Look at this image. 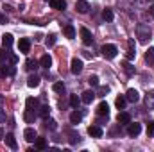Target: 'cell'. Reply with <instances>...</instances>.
I'll list each match as a JSON object with an SVG mask.
<instances>
[{
	"mask_svg": "<svg viewBox=\"0 0 154 152\" xmlns=\"http://www.w3.org/2000/svg\"><path fill=\"white\" fill-rule=\"evenodd\" d=\"M39 75H36V74H31L29 75V79H27V86L29 88H36V86H39Z\"/></svg>",
	"mask_w": 154,
	"mask_h": 152,
	"instance_id": "ffe728a7",
	"label": "cell"
},
{
	"mask_svg": "<svg viewBox=\"0 0 154 152\" xmlns=\"http://www.w3.org/2000/svg\"><path fill=\"white\" fill-rule=\"evenodd\" d=\"M23 138L31 143V141H36V138H38V134H36V131L32 129V127H27L25 131H23Z\"/></svg>",
	"mask_w": 154,
	"mask_h": 152,
	"instance_id": "30bf717a",
	"label": "cell"
},
{
	"mask_svg": "<svg viewBox=\"0 0 154 152\" xmlns=\"http://www.w3.org/2000/svg\"><path fill=\"white\" fill-rule=\"evenodd\" d=\"M147 2H154V0H147Z\"/></svg>",
	"mask_w": 154,
	"mask_h": 152,
	"instance_id": "bcb514c9",
	"label": "cell"
},
{
	"mask_svg": "<svg viewBox=\"0 0 154 152\" xmlns=\"http://www.w3.org/2000/svg\"><path fill=\"white\" fill-rule=\"evenodd\" d=\"M16 65L18 63V57L11 52H7L5 48H0V65Z\"/></svg>",
	"mask_w": 154,
	"mask_h": 152,
	"instance_id": "7a4b0ae2",
	"label": "cell"
},
{
	"mask_svg": "<svg viewBox=\"0 0 154 152\" xmlns=\"http://www.w3.org/2000/svg\"><path fill=\"white\" fill-rule=\"evenodd\" d=\"M100 52H102V56H104L106 59H113V57H116V54H118V48H116L115 45L108 43V45H104V47L100 48Z\"/></svg>",
	"mask_w": 154,
	"mask_h": 152,
	"instance_id": "3957f363",
	"label": "cell"
},
{
	"mask_svg": "<svg viewBox=\"0 0 154 152\" xmlns=\"http://www.w3.org/2000/svg\"><path fill=\"white\" fill-rule=\"evenodd\" d=\"M0 23H2V25H5V23H7V16H5L4 13H0Z\"/></svg>",
	"mask_w": 154,
	"mask_h": 152,
	"instance_id": "60d3db41",
	"label": "cell"
},
{
	"mask_svg": "<svg viewBox=\"0 0 154 152\" xmlns=\"http://www.w3.org/2000/svg\"><path fill=\"white\" fill-rule=\"evenodd\" d=\"M25 68H27L29 72H34V70H38V63H36L34 59H27V61H25Z\"/></svg>",
	"mask_w": 154,
	"mask_h": 152,
	"instance_id": "4316f807",
	"label": "cell"
},
{
	"mask_svg": "<svg viewBox=\"0 0 154 152\" xmlns=\"http://www.w3.org/2000/svg\"><path fill=\"white\" fill-rule=\"evenodd\" d=\"M125 102H127L125 97H116V100H115L116 109H124V108H125Z\"/></svg>",
	"mask_w": 154,
	"mask_h": 152,
	"instance_id": "4dcf8cb0",
	"label": "cell"
},
{
	"mask_svg": "<svg viewBox=\"0 0 154 152\" xmlns=\"http://www.w3.org/2000/svg\"><path fill=\"white\" fill-rule=\"evenodd\" d=\"M39 65H41L43 68H47V70H48V68L52 66V57H50L48 54H45V56H41V59H39Z\"/></svg>",
	"mask_w": 154,
	"mask_h": 152,
	"instance_id": "7402d4cb",
	"label": "cell"
},
{
	"mask_svg": "<svg viewBox=\"0 0 154 152\" xmlns=\"http://www.w3.org/2000/svg\"><path fill=\"white\" fill-rule=\"evenodd\" d=\"M63 34H65L68 39H74V38H75V27H74L72 23L65 25V27H63Z\"/></svg>",
	"mask_w": 154,
	"mask_h": 152,
	"instance_id": "5bb4252c",
	"label": "cell"
},
{
	"mask_svg": "<svg viewBox=\"0 0 154 152\" xmlns=\"http://www.w3.org/2000/svg\"><path fill=\"white\" fill-rule=\"evenodd\" d=\"M82 68H84L82 61H81V59H77V57H74V59H72V63H70V72H72L74 75H79V74L82 72Z\"/></svg>",
	"mask_w": 154,
	"mask_h": 152,
	"instance_id": "5b68a950",
	"label": "cell"
},
{
	"mask_svg": "<svg viewBox=\"0 0 154 152\" xmlns=\"http://www.w3.org/2000/svg\"><path fill=\"white\" fill-rule=\"evenodd\" d=\"M134 56H136V50H134V39H127V54H125L127 61L134 59Z\"/></svg>",
	"mask_w": 154,
	"mask_h": 152,
	"instance_id": "9c48e42d",
	"label": "cell"
},
{
	"mask_svg": "<svg viewBox=\"0 0 154 152\" xmlns=\"http://www.w3.org/2000/svg\"><path fill=\"white\" fill-rule=\"evenodd\" d=\"M95 97H97V93H95V91H91V90H88V91H84V93H82L81 100H82L84 104H91Z\"/></svg>",
	"mask_w": 154,
	"mask_h": 152,
	"instance_id": "7c38bea8",
	"label": "cell"
},
{
	"mask_svg": "<svg viewBox=\"0 0 154 152\" xmlns=\"http://www.w3.org/2000/svg\"><path fill=\"white\" fill-rule=\"evenodd\" d=\"M136 36L140 38L142 43H147L151 36H152V31H151V27L149 25H145V23H138L136 25Z\"/></svg>",
	"mask_w": 154,
	"mask_h": 152,
	"instance_id": "6da1fadb",
	"label": "cell"
},
{
	"mask_svg": "<svg viewBox=\"0 0 154 152\" xmlns=\"http://www.w3.org/2000/svg\"><path fill=\"white\" fill-rule=\"evenodd\" d=\"M48 4H50L52 9H57V11H63L66 7V2L65 0H48Z\"/></svg>",
	"mask_w": 154,
	"mask_h": 152,
	"instance_id": "ac0fdd59",
	"label": "cell"
},
{
	"mask_svg": "<svg viewBox=\"0 0 154 152\" xmlns=\"http://www.w3.org/2000/svg\"><path fill=\"white\" fill-rule=\"evenodd\" d=\"M4 9H5V11H7V13H13V11H14V9H13V7H11V5H7V4H4Z\"/></svg>",
	"mask_w": 154,
	"mask_h": 152,
	"instance_id": "b9f144b4",
	"label": "cell"
},
{
	"mask_svg": "<svg viewBox=\"0 0 154 152\" xmlns=\"http://www.w3.org/2000/svg\"><path fill=\"white\" fill-rule=\"evenodd\" d=\"M18 50H20L22 54H29V50H31V41L27 38H22L18 41Z\"/></svg>",
	"mask_w": 154,
	"mask_h": 152,
	"instance_id": "ba28073f",
	"label": "cell"
},
{
	"mask_svg": "<svg viewBox=\"0 0 154 152\" xmlns=\"http://www.w3.org/2000/svg\"><path fill=\"white\" fill-rule=\"evenodd\" d=\"M25 106H27V109H32V111L39 109V102H38V99H34V97H29L25 100Z\"/></svg>",
	"mask_w": 154,
	"mask_h": 152,
	"instance_id": "e0dca14e",
	"label": "cell"
},
{
	"mask_svg": "<svg viewBox=\"0 0 154 152\" xmlns=\"http://www.w3.org/2000/svg\"><path fill=\"white\" fill-rule=\"evenodd\" d=\"M52 90H54L56 93H65V84H63V82H54Z\"/></svg>",
	"mask_w": 154,
	"mask_h": 152,
	"instance_id": "e575fe53",
	"label": "cell"
},
{
	"mask_svg": "<svg viewBox=\"0 0 154 152\" xmlns=\"http://www.w3.org/2000/svg\"><path fill=\"white\" fill-rule=\"evenodd\" d=\"M97 114H99V116H108V114H109V106H108V102H100V104H99Z\"/></svg>",
	"mask_w": 154,
	"mask_h": 152,
	"instance_id": "d6986e66",
	"label": "cell"
},
{
	"mask_svg": "<svg viewBox=\"0 0 154 152\" xmlns=\"http://www.w3.org/2000/svg\"><path fill=\"white\" fill-rule=\"evenodd\" d=\"M4 138V129H0V140Z\"/></svg>",
	"mask_w": 154,
	"mask_h": 152,
	"instance_id": "f6af8a7d",
	"label": "cell"
},
{
	"mask_svg": "<svg viewBox=\"0 0 154 152\" xmlns=\"http://www.w3.org/2000/svg\"><path fill=\"white\" fill-rule=\"evenodd\" d=\"M45 43H47V47H54V45H56V34H50V36H47Z\"/></svg>",
	"mask_w": 154,
	"mask_h": 152,
	"instance_id": "8d00e7d4",
	"label": "cell"
},
{
	"mask_svg": "<svg viewBox=\"0 0 154 152\" xmlns=\"http://www.w3.org/2000/svg\"><path fill=\"white\" fill-rule=\"evenodd\" d=\"M2 43H4L5 48H9V47L13 45V34H4V36H2Z\"/></svg>",
	"mask_w": 154,
	"mask_h": 152,
	"instance_id": "f546056e",
	"label": "cell"
},
{
	"mask_svg": "<svg viewBox=\"0 0 154 152\" xmlns=\"http://www.w3.org/2000/svg\"><path fill=\"white\" fill-rule=\"evenodd\" d=\"M88 82H90V86L97 88V86H99V77H97V75H90V79H88Z\"/></svg>",
	"mask_w": 154,
	"mask_h": 152,
	"instance_id": "f35d334b",
	"label": "cell"
},
{
	"mask_svg": "<svg viewBox=\"0 0 154 152\" xmlns=\"http://www.w3.org/2000/svg\"><path fill=\"white\" fill-rule=\"evenodd\" d=\"M145 61L149 63V66L154 65V47H149V50L145 52Z\"/></svg>",
	"mask_w": 154,
	"mask_h": 152,
	"instance_id": "cb8c5ba5",
	"label": "cell"
},
{
	"mask_svg": "<svg viewBox=\"0 0 154 152\" xmlns=\"http://www.w3.org/2000/svg\"><path fill=\"white\" fill-rule=\"evenodd\" d=\"M102 18H104L106 22H113V11H111V9H104V11H102Z\"/></svg>",
	"mask_w": 154,
	"mask_h": 152,
	"instance_id": "1f68e13d",
	"label": "cell"
},
{
	"mask_svg": "<svg viewBox=\"0 0 154 152\" xmlns=\"http://www.w3.org/2000/svg\"><path fill=\"white\" fill-rule=\"evenodd\" d=\"M122 68H124V72H125L127 75H133V74H134V68L131 66L129 61H124V63H122Z\"/></svg>",
	"mask_w": 154,
	"mask_h": 152,
	"instance_id": "f1b7e54d",
	"label": "cell"
},
{
	"mask_svg": "<svg viewBox=\"0 0 154 152\" xmlns=\"http://www.w3.org/2000/svg\"><path fill=\"white\" fill-rule=\"evenodd\" d=\"M82 100H81V97H77V95H70V106L74 108V109H79V104H81Z\"/></svg>",
	"mask_w": 154,
	"mask_h": 152,
	"instance_id": "83f0119b",
	"label": "cell"
},
{
	"mask_svg": "<svg viewBox=\"0 0 154 152\" xmlns=\"http://www.w3.org/2000/svg\"><path fill=\"white\" fill-rule=\"evenodd\" d=\"M38 113H39V116H43V118H47V116H48V113H50V108H48L47 104H45V106H39Z\"/></svg>",
	"mask_w": 154,
	"mask_h": 152,
	"instance_id": "836d02e7",
	"label": "cell"
},
{
	"mask_svg": "<svg viewBox=\"0 0 154 152\" xmlns=\"http://www.w3.org/2000/svg\"><path fill=\"white\" fill-rule=\"evenodd\" d=\"M116 120H118V123H129V122H131V114L125 113V111H122V113H118Z\"/></svg>",
	"mask_w": 154,
	"mask_h": 152,
	"instance_id": "603a6c76",
	"label": "cell"
},
{
	"mask_svg": "<svg viewBox=\"0 0 154 152\" xmlns=\"http://www.w3.org/2000/svg\"><path fill=\"white\" fill-rule=\"evenodd\" d=\"M82 120V113L81 111H74V113H70V122L75 125V123H79Z\"/></svg>",
	"mask_w": 154,
	"mask_h": 152,
	"instance_id": "484cf974",
	"label": "cell"
},
{
	"mask_svg": "<svg viewBox=\"0 0 154 152\" xmlns=\"http://www.w3.org/2000/svg\"><path fill=\"white\" fill-rule=\"evenodd\" d=\"M0 122H5V113H4V109H0Z\"/></svg>",
	"mask_w": 154,
	"mask_h": 152,
	"instance_id": "7bdbcfd3",
	"label": "cell"
},
{
	"mask_svg": "<svg viewBox=\"0 0 154 152\" xmlns=\"http://www.w3.org/2000/svg\"><path fill=\"white\" fill-rule=\"evenodd\" d=\"M140 132H142V125L140 123H136V122H129L127 123V134L131 138H136Z\"/></svg>",
	"mask_w": 154,
	"mask_h": 152,
	"instance_id": "277c9868",
	"label": "cell"
},
{
	"mask_svg": "<svg viewBox=\"0 0 154 152\" xmlns=\"http://www.w3.org/2000/svg\"><path fill=\"white\" fill-rule=\"evenodd\" d=\"M4 140H5V145H7L9 149H13V150H14V149L18 147V143H16V138H14L13 134H5V138H4Z\"/></svg>",
	"mask_w": 154,
	"mask_h": 152,
	"instance_id": "44dd1931",
	"label": "cell"
},
{
	"mask_svg": "<svg viewBox=\"0 0 154 152\" xmlns=\"http://www.w3.org/2000/svg\"><path fill=\"white\" fill-rule=\"evenodd\" d=\"M125 99L129 100V102H138L140 100V93L136 91V90H127V93H125Z\"/></svg>",
	"mask_w": 154,
	"mask_h": 152,
	"instance_id": "9a60e30c",
	"label": "cell"
},
{
	"mask_svg": "<svg viewBox=\"0 0 154 152\" xmlns=\"http://www.w3.org/2000/svg\"><path fill=\"white\" fill-rule=\"evenodd\" d=\"M149 13H151V16L154 18V5H151V7H149Z\"/></svg>",
	"mask_w": 154,
	"mask_h": 152,
	"instance_id": "ee69618b",
	"label": "cell"
},
{
	"mask_svg": "<svg viewBox=\"0 0 154 152\" xmlns=\"http://www.w3.org/2000/svg\"><path fill=\"white\" fill-rule=\"evenodd\" d=\"M36 118H38V114H36V111H32V109H27V111L23 113V120H25L27 123H34Z\"/></svg>",
	"mask_w": 154,
	"mask_h": 152,
	"instance_id": "2e32d148",
	"label": "cell"
},
{
	"mask_svg": "<svg viewBox=\"0 0 154 152\" xmlns=\"http://www.w3.org/2000/svg\"><path fill=\"white\" fill-rule=\"evenodd\" d=\"M45 127H47V129H50V131H54L57 125H56V122H54V120H48V118H45Z\"/></svg>",
	"mask_w": 154,
	"mask_h": 152,
	"instance_id": "74e56055",
	"label": "cell"
},
{
	"mask_svg": "<svg viewBox=\"0 0 154 152\" xmlns=\"http://www.w3.org/2000/svg\"><path fill=\"white\" fill-rule=\"evenodd\" d=\"M75 9H77V13L84 14V13H88V9H90V4H88L86 0H77V2H75Z\"/></svg>",
	"mask_w": 154,
	"mask_h": 152,
	"instance_id": "8fae6325",
	"label": "cell"
},
{
	"mask_svg": "<svg viewBox=\"0 0 154 152\" xmlns=\"http://www.w3.org/2000/svg\"><path fill=\"white\" fill-rule=\"evenodd\" d=\"M79 34H81V38H82V43H84V45H91V43H93V36H91V32H90L86 27H82V29L79 31Z\"/></svg>",
	"mask_w": 154,
	"mask_h": 152,
	"instance_id": "52a82bcc",
	"label": "cell"
},
{
	"mask_svg": "<svg viewBox=\"0 0 154 152\" xmlns=\"http://www.w3.org/2000/svg\"><path fill=\"white\" fill-rule=\"evenodd\" d=\"M16 68L14 66H9V65H0V79H5L9 75H14Z\"/></svg>",
	"mask_w": 154,
	"mask_h": 152,
	"instance_id": "8992f818",
	"label": "cell"
},
{
	"mask_svg": "<svg viewBox=\"0 0 154 152\" xmlns=\"http://www.w3.org/2000/svg\"><path fill=\"white\" fill-rule=\"evenodd\" d=\"M88 134H90V136H93V138H102L104 131H102L99 125H91V127H88Z\"/></svg>",
	"mask_w": 154,
	"mask_h": 152,
	"instance_id": "4fadbf2b",
	"label": "cell"
},
{
	"mask_svg": "<svg viewBox=\"0 0 154 152\" xmlns=\"http://www.w3.org/2000/svg\"><path fill=\"white\" fill-rule=\"evenodd\" d=\"M106 93H109V88H108V86H102V88H99V97H104Z\"/></svg>",
	"mask_w": 154,
	"mask_h": 152,
	"instance_id": "ab89813d",
	"label": "cell"
},
{
	"mask_svg": "<svg viewBox=\"0 0 154 152\" xmlns=\"http://www.w3.org/2000/svg\"><path fill=\"white\" fill-rule=\"evenodd\" d=\"M145 104H147L149 109H152L154 111V91H149V93H147V97H145Z\"/></svg>",
	"mask_w": 154,
	"mask_h": 152,
	"instance_id": "d4e9b609",
	"label": "cell"
},
{
	"mask_svg": "<svg viewBox=\"0 0 154 152\" xmlns=\"http://www.w3.org/2000/svg\"><path fill=\"white\" fill-rule=\"evenodd\" d=\"M36 149H39V150L47 149V140L45 138H36Z\"/></svg>",
	"mask_w": 154,
	"mask_h": 152,
	"instance_id": "d6a6232c",
	"label": "cell"
},
{
	"mask_svg": "<svg viewBox=\"0 0 154 152\" xmlns=\"http://www.w3.org/2000/svg\"><path fill=\"white\" fill-rule=\"evenodd\" d=\"M147 136L149 138H154V120H151L147 123Z\"/></svg>",
	"mask_w": 154,
	"mask_h": 152,
	"instance_id": "d590c367",
	"label": "cell"
}]
</instances>
